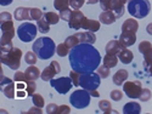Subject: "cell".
Wrapping results in <instances>:
<instances>
[{"label":"cell","mask_w":152,"mask_h":114,"mask_svg":"<svg viewBox=\"0 0 152 114\" xmlns=\"http://www.w3.org/2000/svg\"><path fill=\"white\" fill-rule=\"evenodd\" d=\"M69 65L71 68L79 74L90 73L97 70L100 67V62L102 61L100 52L93 46V44H78L71 49Z\"/></svg>","instance_id":"cell-1"},{"label":"cell","mask_w":152,"mask_h":114,"mask_svg":"<svg viewBox=\"0 0 152 114\" xmlns=\"http://www.w3.org/2000/svg\"><path fill=\"white\" fill-rule=\"evenodd\" d=\"M0 21H1V52H7L14 47L12 39L15 36V28L11 14L7 11H3L0 15Z\"/></svg>","instance_id":"cell-2"},{"label":"cell","mask_w":152,"mask_h":114,"mask_svg":"<svg viewBox=\"0 0 152 114\" xmlns=\"http://www.w3.org/2000/svg\"><path fill=\"white\" fill-rule=\"evenodd\" d=\"M56 45L51 38L43 36L33 43V51L40 60H50L56 52Z\"/></svg>","instance_id":"cell-3"},{"label":"cell","mask_w":152,"mask_h":114,"mask_svg":"<svg viewBox=\"0 0 152 114\" xmlns=\"http://www.w3.org/2000/svg\"><path fill=\"white\" fill-rule=\"evenodd\" d=\"M128 12L134 18H145L151 11V4L148 0H129Z\"/></svg>","instance_id":"cell-4"},{"label":"cell","mask_w":152,"mask_h":114,"mask_svg":"<svg viewBox=\"0 0 152 114\" xmlns=\"http://www.w3.org/2000/svg\"><path fill=\"white\" fill-rule=\"evenodd\" d=\"M22 60V51L18 47H12L7 52H1V61L3 65H6L12 70H17L21 66Z\"/></svg>","instance_id":"cell-5"},{"label":"cell","mask_w":152,"mask_h":114,"mask_svg":"<svg viewBox=\"0 0 152 114\" xmlns=\"http://www.w3.org/2000/svg\"><path fill=\"white\" fill-rule=\"evenodd\" d=\"M91 97L93 96L90 95V91L85 90V89H83V90H75L74 92L71 94L69 102L74 108L83 109L90 105Z\"/></svg>","instance_id":"cell-6"},{"label":"cell","mask_w":152,"mask_h":114,"mask_svg":"<svg viewBox=\"0 0 152 114\" xmlns=\"http://www.w3.org/2000/svg\"><path fill=\"white\" fill-rule=\"evenodd\" d=\"M18 39L23 43H31L35 39L38 33V26L33 24L32 22H24L17 28L16 30Z\"/></svg>","instance_id":"cell-7"},{"label":"cell","mask_w":152,"mask_h":114,"mask_svg":"<svg viewBox=\"0 0 152 114\" xmlns=\"http://www.w3.org/2000/svg\"><path fill=\"white\" fill-rule=\"evenodd\" d=\"M96 41V36L93 32H89V30H86V32H78V33H75L71 36H68L67 39L65 40V43L72 49L74 47L75 45H78V44H83V43H86V44H94Z\"/></svg>","instance_id":"cell-8"},{"label":"cell","mask_w":152,"mask_h":114,"mask_svg":"<svg viewBox=\"0 0 152 114\" xmlns=\"http://www.w3.org/2000/svg\"><path fill=\"white\" fill-rule=\"evenodd\" d=\"M101 84V77L97 72H90V73H84L80 74L79 78V86L82 89H85L88 91L96 90Z\"/></svg>","instance_id":"cell-9"},{"label":"cell","mask_w":152,"mask_h":114,"mask_svg":"<svg viewBox=\"0 0 152 114\" xmlns=\"http://www.w3.org/2000/svg\"><path fill=\"white\" fill-rule=\"evenodd\" d=\"M129 0H100V6L102 10L113 11L117 18H121L124 15V5Z\"/></svg>","instance_id":"cell-10"},{"label":"cell","mask_w":152,"mask_h":114,"mask_svg":"<svg viewBox=\"0 0 152 114\" xmlns=\"http://www.w3.org/2000/svg\"><path fill=\"white\" fill-rule=\"evenodd\" d=\"M50 85H51L58 94L66 95L71 90V87L73 86V83H72L71 77H61L57 79H51L50 80Z\"/></svg>","instance_id":"cell-11"},{"label":"cell","mask_w":152,"mask_h":114,"mask_svg":"<svg viewBox=\"0 0 152 114\" xmlns=\"http://www.w3.org/2000/svg\"><path fill=\"white\" fill-rule=\"evenodd\" d=\"M123 91L124 94L132 99L139 98L142 91V86H141V81L135 80V81H125L123 84Z\"/></svg>","instance_id":"cell-12"},{"label":"cell","mask_w":152,"mask_h":114,"mask_svg":"<svg viewBox=\"0 0 152 114\" xmlns=\"http://www.w3.org/2000/svg\"><path fill=\"white\" fill-rule=\"evenodd\" d=\"M85 15L80 10H73L72 11V15H71V18L68 21V27L74 29V30H79L83 26V23L85 21Z\"/></svg>","instance_id":"cell-13"},{"label":"cell","mask_w":152,"mask_h":114,"mask_svg":"<svg viewBox=\"0 0 152 114\" xmlns=\"http://www.w3.org/2000/svg\"><path fill=\"white\" fill-rule=\"evenodd\" d=\"M60 72H61V67L58 65V62L53 61L48 67L44 68V70L42 72L40 78L44 81H50L51 79H54V77H55L56 74H58Z\"/></svg>","instance_id":"cell-14"},{"label":"cell","mask_w":152,"mask_h":114,"mask_svg":"<svg viewBox=\"0 0 152 114\" xmlns=\"http://www.w3.org/2000/svg\"><path fill=\"white\" fill-rule=\"evenodd\" d=\"M125 46L118 41V40H111L108 41V44L106 45V54H111V55H118Z\"/></svg>","instance_id":"cell-15"},{"label":"cell","mask_w":152,"mask_h":114,"mask_svg":"<svg viewBox=\"0 0 152 114\" xmlns=\"http://www.w3.org/2000/svg\"><path fill=\"white\" fill-rule=\"evenodd\" d=\"M119 41L125 47L133 46L136 41V35H135V33H130V32H122V34L119 36Z\"/></svg>","instance_id":"cell-16"},{"label":"cell","mask_w":152,"mask_h":114,"mask_svg":"<svg viewBox=\"0 0 152 114\" xmlns=\"http://www.w3.org/2000/svg\"><path fill=\"white\" fill-rule=\"evenodd\" d=\"M117 20V16L113 11H107V10H104V12H101L100 14V17H99V21L104 24H112L115 23Z\"/></svg>","instance_id":"cell-17"},{"label":"cell","mask_w":152,"mask_h":114,"mask_svg":"<svg viewBox=\"0 0 152 114\" xmlns=\"http://www.w3.org/2000/svg\"><path fill=\"white\" fill-rule=\"evenodd\" d=\"M137 30H139V22L135 18H128L122 24V32L136 33Z\"/></svg>","instance_id":"cell-18"},{"label":"cell","mask_w":152,"mask_h":114,"mask_svg":"<svg viewBox=\"0 0 152 114\" xmlns=\"http://www.w3.org/2000/svg\"><path fill=\"white\" fill-rule=\"evenodd\" d=\"M100 26H101V22L100 21H96V20H90V18H85L84 23L82 28L85 29V30H89V32H97L100 29Z\"/></svg>","instance_id":"cell-19"},{"label":"cell","mask_w":152,"mask_h":114,"mask_svg":"<svg viewBox=\"0 0 152 114\" xmlns=\"http://www.w3.org/2000/svg\"><path fill=\"white\" fill-rule=\"evenodd\" d=\"M14 81H15V80H14ZM14 81H11V83H9V84L1 86L3 94H4L7 98H10V99H12V98L16 97V84H15Z\"/></svg>","instance_id":"cell-20"},{"label":"cell","mask_w":152,"mask_h":114,"mask_svg":"<svg viewBox=\"0 0 152 114\" xmlns=\"http://www.w3.org/2000/svg\"><path fill=\"white\" fill-rule=\"evenodd\" d=\"M118 58L122 63H124V65H129V63H132V61L134 60V54L130 51V50L128 47H124L122 51L118 54Z\"/></svg>","instance_id":"cell-21"},{"label":"cell","mask_w":152,"mask_h":114,"mask_svg":"<svg viewBox=\"0 0 152 114\" xmlns=\"http://www.w3.org/2000/svg\"><path fill=\"white\" fill-rule=\"evenodd\" d=\"M123 113L124 114H140L141 113V106L137 102H129V103L124 105Z\"/></svg>","instance_id":"cell-22"},{"label":"cell","mask_w":152,"mask_h":114,"mask_svg":"<svg viewBox=\"0 0 152 114\" xmlns=\"http://www.w3.org/2000/svg\"><path fill=\"white\" fill-rule=\"evenodd\" d=\"M14 17L16 21H27L29 20V9L28 7H17L14 12Z\"/></svg>","instance_id":"cell-23"},{"label":"cell","mask_w":152,"mask_h":114,"mask_svg":"<svg viewBox=\"0 0 152 114\" xmlns=\"http://www.w3.org/2000/svg\"><path fill=\"white\" fill-rule=\"evenodd\" d=\"M128 70L125 69H119L115 75H113V83H115V85L117 86H121L125 83V80L128 79Z\"/></svg>","instance_id":"cell-24"},{"label":"cell","mask_w":152,"mask_h":114,"mask_svg":"<svg viewBox=\"0 0 152 114\" xmlns=\"http://www.w3.org/2000/svg\"><path fill=\"white\" fill-rule=\"evenodd\" d=\"M24 73H26V77H27L28 80H37V79H39L40 75H42L40 70L35 67V65L29 66V67L26 69V72H24Z\"/></svg>","instance_id":"cell-25"},{"label":"cell","mask_w":152,"mask_h":114,"mask_svg":"<svg viewBox=\"0 0 152 114\" xmlns=\"http://www.w3.org/2000/svg\"><path fill=\"white\" fill-rule=\"evenodd\" d=\"M118 57L117 55H111V54H106L102 58V62H104V65L110 67V68H113V67H116L117 66V63H118Z\"/></svg>","instance_id":"cell-26"},{"label":"cell","mask_w":152,"mask_h":114,"mask_svg":"<svg viewBox=\"0 0 152 114\" xmlns=\"http://www.w3.org/2000/svg\"><path fill=\"white\" fill-rule=\"evenodd\" d=\"M69 52H71V47L66 43H62V44L57 45V47H56V54L60 57H66L69 55Z\"/></svg>","instance_id":"cell-27"},{"label":"cell","mask_w":152,"mask_h":114,"mask_svg":"<svg viewBox=\"0 0 152 114\" xmlns=\"http://www.w3.org/2000/svg\"><path fill=\"white\" fill-rule=\"evenodd\" d=\"M43 12L38 7H32L29 9V21H39L40 18H43Z\"/></svg>","instance_id":"cell-28"},{"label":"cell","mask_w":152,"mask_h":114,"mask_svg":"<svg viewBox=\"0 0 152 114\" xmlns=\"http://www.w3.org/2000/svg\"><path fill=\"white\" fill-rule=\"evenodd\" d=\"M44 18L50 23V24H57L60 22V15H57L56 12H46V14H44Z\"/></svg>","instance_id":"cell-29"},{"label":"cell","mask_w":152,"mask_h":114,"mask_svg":"<svg viewBox=\"0 0 152 114\" xmlns=\"http://www.w3.org/2000/svg\"><path fill=\"white\" fill-rule=\"evenodd\" d=\"M54 7L57 11H65L69 9V0H54Z\"/></svg>","instance_id":"cell-30"},{"label":"cell","mask_w":152,"mask_h":114,"mask_svg":"<svg viewBox=\"0 0 152 114\" xmlns=\"http://www.w3.org/2000/svg\"><path fill=\"white\" fill-rule=\"evenodd\" d=\"M37 26H38V30L42 32V33L50 32V23L44 18V16H43V18H40L39 21L37 22Z\"/></svg>","instance_id":"cell-31"},{"label":"cell","mask_w":152,"mask_h":114,"mask_svg":"<svg viewBox=\"0 0 152 114\" xmlns=\"http://www.w3.org/2000/svg\"><path fill=\"white\" fill-rule=\"evenodd\" d=\"M39 58L37 56V54L34 52V51H28L26 55H24V61H26L29 66H33V65H35L37 63V60Z\"/></svg>","instance_id":"cell-32"},{"label":"cell","mask_w":152,"mask_h":114,"mask_svg":"<svg viewBox=\"0 0 152 114\" xmlns=\"http://www.w3.org/2000/svg\"><path fill=\"white\" fill-rule=\"evenodd\" d=\"M142 55H144V68H147L148 66L152 65V47L146 50Z\"/></svg>","instance_id":"cell-33"},{"label":"cell","mask_w":152,"mask_h":114,"mask_svg":"<svg viewBox=\"0 0 152 114\" xmlns=\"http://www.w3.org/2000/svg\"><path fill=\"white\" fill-rule=\"evenodd\" d=\"M99 108L106 114L112 112V105L110 103V101H106V99H101L100 101L99 102Z\"/></svg>","instance_id":"cell-34"},{"label":"cell","mask_w":152,"mask_h":114,"mask_svg":"<svg viewBox=\"0 0 152 114\" xmlns=\"http://www.w3.org/2000/svg\"><path fill=\"white\" fill-rule=\"evenodd\" d=\"M32 101H33L34 106L40 107V108H43L44 105H45V101H44L43 96L39 95V94H33V95H32Z\"/></svg>","instance_id":"cell-35"},{"label":"cell","mask_w":152,"mask_h":114,"mask_svg":"<svg viewBox=\"0 0 152 114\" xmlns=\"http://www.w3.org/2000/svg\"><path fill=\"white\" fill-rule=\"evenodd\" d=\"M110 69H111L110 67L102 65V66H100V67L97 68V73H99V75H100L101 78H107L108 75H110V72H111Z\"/></svg>","instance_id":"cell-36"},{"label":"cell","mask_w":152,"mask_h":114,"mask_svg":"<svg viewBox=\"0 0 152 114\" xmlns=\"http://www.w3.org/2000/svg\"><path fill=\"white\" fill-rule=\"evenodd\" d=\"M69 77L72 79V83L74 86H79V78H80V74L78 72H75V70H71L69 72Z\"/></svg>","instance_id":"cell-37"},{"label":"cell","mask_w":152,"mask_h":114,"mask_svg":"<svg viewBox=\"0 0 152 114\" xmlns=\"http://www.w3.org/2000/svg\"><path fill=\"white\" fill-rule=\"evenodd\" d=\"M84 3H85V0H69V6L73 10H80Z\"/></svg>","instance_id":"cell-38"},{"label":"cell","mask_w":152,"mask_h":114,"mask_svg":"<svg viewBox=\"0 0 152 114\" xmlns=\"http://www.w3.org/2000/svg\"><path fill=\"white\" fill-rule=\"evenodd\" d=\"M110 96H111V99H113V101H121L123 98V91L122 90H112Z\"/></svg>","instance_id":"cell-39"},{"label":"cell","mask_w":152,"mask_h":114,"mask_svg":"<svg viewBox=\"0 0 152 114\" xmlns=\"http://www.w3.org/2000/svg\"><path fill=\"white\" fill-rule=\"evenodd\" d=\"M151 96H152V94H151V91L148 90V89H142V91H141V95H140V101H142V102H147V101L151 98Z\"/></svg>","instance_id":"cell-40"},{"label":"cell","mask_w":152,"mask_h":114,"mask_svg":"<svg viewBox=\"0 0 152 114\" xmlns=\"http://www.w3.org/2000/svg\"><path fill=\"white\" fill-rule=\"evenodd\" d=\"M150 47H152V44L150 41H147V40H144V41H141L140 44H139V52L144 54L146 50H148Z\"/></svg>","instance_id":"cell-41"},{"label":"cell","mask_w":152,"mask_h":114,"mask_svg":"<svg viewBox=\"0 0 152 114\" xmlns=\"http://www.w3.org/2000/svg\"><path fill=\"white\" fill-rule=\"evenodd\" d=\"M71 15H72V10H71V7L69 9H67V10H65V11H60V17H61V20H63V21H69V18H71Z\"/></svg>","instance_id":"cell-42"},{"label":"cell","mask_w":152,"mask_h":114,"mask_svg":"<svg viewBox=\"0 0 152 114\" xmlns=\"http://www.w3.org/2000/svg\"><path fill=\"white\" fill-rule=\"evenodd\" d=\"M57 110H58V106L55 103H50L46 106V113L48 114H57Z\"/></svg>","instance_id":"cell-43"},{"label":"cell","mask_w":152,"mask_h":114,"mask_svg":"<svg viewBox=\"0 0 152 114\" xmlns=\"http://www.w3.org/2000/svg\"><path fill=\"white\" fill-rule=\"evenodd\" d=\"M26 79H27L26 73L16 72V73H15V75H14V80H15V83H17V81H24Z\"/></svg>","instance_id":"cell-44"},{"label":"cell","mask_w":152,"mask_h":114,"mask_svg":"<svg viewBox=\"0 0 152 114\" xmlns=\"http://www.w3.org/2000/svg\"><path fill=\"white\" fill-rule=\"evenodd\" d=\"M71 113V108L68 106H58L57 114H68Z\"/></svg>","instance_id":"cell-45"},{"label":"cell","mask_w":152,"mask_h":114,"mask_svg":"<svg viewBox=\"0 0 152 114\" xmlns=\"http://www.w3.org/2000/svg\"><path fill=\"white\" fill-rule=\"evenodd\" d=\"M26 96H28V94H27L26 90H16V97L23 98V97H26Z\"/></svg>","instance_id":"cell-46"},{"label":"cell","mask_w":152,"mask_h":114,"mask_svg":"<svg viewBox=\"0 0 152 114\" xmlns=\"http://www.w3.org/2000/svg\"><path fill=\"white\" fill-rule=\"evenodd\" d=\"M12 80L10 79V78H6V77H4V74L1 73V86L3 85H6V84H9V83H11Z\"/></svg>","instance_id":"cell-47"},{"label":"cell","mask_w":152,"mask_h":114,"mask_svg":"<svg viewBox=\"0 0 152 114\" xmlns=\"http://www.w3.org/2000/svg\"><path fill=\"white\" fill-rule=\"evenodd\" d=\"M28 113H42V109H40V107H33V108H31V110H28Z\"/></svg>","instance_id":"cell-48"},{"label":"cell","mask_w":152,"mask_h":114,"mask_svg":"<svg viewBox=\"0 0 152 114\" xmlns=\"http://www.w3.org/2000/svg\"><path fill=\"white\" fill-rule=\"evenodd\" d=\"M12 1H14V0H0V5H1V6H7Z\"/></svg>","instance_id":"cell-49"},{"label":"cell","mask_w":152,"mask_h":114,"mask_svg":"<svg viewBox=\"0 0 152 114\" xmlns=\"http://www.w3.org/2000/svg\"><path fill=\"white\" fill-rule=\"evenodd\" d=\"M146 32H147L150 35H152V23H150L148 26L146 27Z\"/></svg>","instance_id":"cell-50"},{"label":"cell","mask_w":152,"mask_h":114,"mask_svg":"<svg viewBox=\"0 0 152 114\" xmlns=\"http://www.w3.org/2000/svg\"><path fill=\"white\" fill-rule=\"evenodd\" d=\"M90 95H91L93 97H100V94H99L96 90H91V91H90Z\"/></svg>","instance_id":"cell-51"},{"label":"cell","mask_w":152,"mask_h":114,"mask_svg":"<svg viewBox=\"0 0 152 114\" xmlns=\"http://www.w3.org/2000/svg\"><path fill=\"white\" fill-rule=\"evenodd\" d=\"M145 70H146V72L151 75V77H152V65H151V66H148L147 68H145Z\"/></svg>","instance_id":"cell-52"},{"label":"cell","mask_w":152,"mask_h":114,"mask_svg":"<svg viewBox=\"0 0 152 114\" xmlns=\"http://www.w3.org/2000/svg\"><path fill=\"white\" fill-rule=\"evenodd\" d=\"M97 3H100V0H88V4H97Z\"/></svg>","instance_id":"cell-53"}]
</instances>
